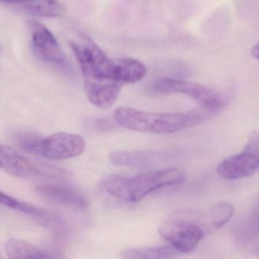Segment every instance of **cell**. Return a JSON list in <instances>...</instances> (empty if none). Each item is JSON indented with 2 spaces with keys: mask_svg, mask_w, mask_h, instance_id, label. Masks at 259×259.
I'll use <instances>...</instances> for the list:
<instances>
[{
  "mask_svg": "<svg viewBox=\"0 0 259 259\" xmlns=\"http://www.w3.org/2000/svg\"><path fill=\"white\" fill-rule=\"evenodd\" d=\"M70 44L81 68L88 100L101 109L113 106L123 87L115 78V61L87 35L78 34Z\"/></svg>",
  "mask_w": 259,
  "mask_h": 259,
  "instance_id": "6da1fadb",
  "label": "cell"
},
{
  "mask_svg": "<svg viewBox=\"0 0 259 259\" xmlns=\"http://www.w3.org/2000/svg\"><path fill=\"white\" fill-rule=\"evenodd\" d=\"M208 106H197L183 113H152L121 106L115 110L117 123L134 132L146 133H175L203 124L220 114Z\"/></svg>",
  "mask_w": 259,
  "mask_h": 259,
  "instance_id": "7a4b0ae2",
  "label": "cell"
},
{
  "mask_svg": "<svg viewBox=\"0 0 259 259\" xmlns=\"http://www.w3.org/2000/svg\"><path fill=\"white\" fill-rule=\"evenodd\" d=\"M185 179L182 170L168 168L150 170L132 177L106 175L101 179V184L105 191L115 199L135 203L164 187L181 185Z\"/></svg>",
  "mask_w": 259,
  "mask_h": 259,
  "instance_id": "3957f363",
  "label": "cell"
},
{
  "mask_svg": "<svg viewBox=\"0 0 259 259\" xmlns=\"http://www.w3.org/2000/svg\"><path fill=\"white\" fill-rule=\"evenodd\" d=\"M0 167L9 174L19 178L44 176L65 181L71 176L67 170L48 164L33 162L13 147L3 144H0Z\"/></svg>",
  "mask_w": 259,
  "mask_h": 259,
  "instance_id": "277c9868",
  "label": "cell"
},
{
  "mask_svg": "<svg viewBox=\"0 0 259 259\" xmlns=\"http://www.w3.org/2000/svg\"><path fill=\"white\" fill-rule=\"evenodd\" d=\"M154 92L161 94H182L197 100L203 106L223 111L226 108L225 97L211 88L197 82L184 79H158L152 86Z\"/></svg>",
  "mask_w": 259,
  "mask_h": 259,
  "instance_id": "5b68a950",
  "label": "cell"
},
{
  "mask_svg": "<svg viewBox=\"0 0 259 259\" xmlns=\"http://www.w3.org/2000/svg\"><path fill=\"white\" fill-rule=\"evenodd\" d=\"M158 232L180 253H189L194 250L205 236L199 225L181 216H175L163 222Z\"/></svg>",
  "mask_w": 259,
  "mask_h": 259,
  "instance_id": "8992f818",
  "label": "cell"
},
{
  "mask_svg": "<svg viewBox=\"0 0 259 259\" xmlns=\"http://www.w3.org/2000/svg\"><path fill=\"white\" fill-rule=\"evenodd\" d=\"M258 170L259 132H255L240 153L228 157L219 164L217 173L224 179L235 180L252 176Z\"/></svg>",
  "mask_w": 259,
  "mask_h": 259,
  "instance_id": "52a82bcc",
  "label": "cell"
},
{
  "mask_svg": "<svg viewBox=\"0 0 259 259\" xmlns=\"http://www.w3.org/2000/svg\"><path fill=\"white\" fill-rule=\"evenodd\" d=\"M33 51L44 62L59 68H66L68 59L53 33L39 21L28 23Z\"/></svg>",
  "mask_w": 259,
  "mask_h": 259,
  "instance_id": "ba28073f",
  "label": "cell"
},
{
  "mask_svg": "<svg viewBox=\"0 0 259 259\" xmlns=\"http://www.w3.org/2000/svg\"><path fill=\"white\" fill-rule=\"evenodd\" d=\"M85 147L84 138L80 135L57 132L42 138L38 155L52 161H62L79 156Z\"/></svg>",
  "mask_w": 259,
  "mask_h": 259,
  "instance_id": "9c48e42d",
  "label": "cell"
},
{
  "mask_svg": "<svg viewBox=\"0 0 259 259\" xmlns=\"http://www.w3.org/2000/svg\"><path fill=\"white\" fill-rule=\"evenodd\" d=\"M36 193L47 202L74 212H85L88 208V202L85 196L70 186L62 184L40 186L36 189Z\"/></svg>",
  "mask_w": 259,
  "mask_h": 259,
  "instance_id": "30bf717a",
  "label": "cell"
},
{
  "mask_svg": "<svg viewBox=\"0 0 259 259\" xmlns=\"http://www.w3.org/2000/svg\"><path fill=\"white\" fill-rule=\"evenodd\" d=\"M166 160L164 154L148 150L116 151L109 155V161L114 165L134 168L158 167Z\"/></svg>",
  "mask_w": 259,
  "mask_h": 259,
  "instance_id": "8fae6325",
  "label": "cell"
},
{
  "mask_svg": "<svg viewBox=\"0 0 259 259\" xmlns=\"http://www.w3.org/2000/svg\"><path fill=\"white\" fill-rule=\"evenodd\" d=\"M5 249L9 259H63L59 251L41 249L18 239L8 240Z\"/></svg>",
  "mask_w": 259,
  "mask_h": 259,
  "instance_id": "7c38bea8",
  "label": "cell"
},
{
  "mask_svg": "<svg viewBox=\"0 0 259 259\" xmlns=\"http://www.w3.org/2000/svg\"><path fill=\"white\" fill-rule=\"evenodd\" d=\"M2 3L12 6V7L18 10L22 11L33 16L55 18V17L61 16L65 12V5L58 1L34 0V1L2 2Z\"/></svg>",
  "mask_w": 259,
  "mask_h": 259,
  "instance_id": "4fadbf2b",
  "label": "cell"
},
{
  "mask_svg": "<svg viewBox=\"0 0 259 259\" xmlns=\"http://www.w3.org/2000/svg\"><path fill=\"white\" fill-rule=\"evenodd\" d=\"M115 61V78L121 84L140 82L147 73L146 65L133 58H121Z\"/></svg>",
  "mask_w": 259,
  "mask_h": 259,
  "instance_id": "5bb4252c",
  "label": "cell"
},
{
  "mask_svg": "<svg viewBox=\"0 0 259 259\" xmlns=\"http://www.w3.org/2000/svg\"><path fill=\"white\" fill-rule=\"evenodd\" d=\"M175 248L168 246L155 247L129 248L122 251V259H171L179 255Z\"/></svg>",
  "mask_w": 259,
  "mask_h": 259,
  "instance_id": "9a60e30c",
  "label": "cell"
},
{
  "mask_svg": "<svg viewBox=\"0 0 259 259\" xmlns=\"http://www.w3.org/2000/svg\"><path fill=\"white\" fill-rule=\"evenodd\" d=\"M234 207L226 202L216 204L209 213V223L211 228L219 229L225 226L233 217Z\"/></svg>",
  "mask_w": 259,
  "mask_h": 259,
  "instance_id": "2e32d148",
  "label": "cell"
},
{
  "mask_svg": "<svg viewBox=\"0 0 259 259\" xmlns=\"http://www.w3.org/2000/svg\"><path fill=\"white\" fill-rule=\"evenodd\" d=\"M0 205L7 207L11 209L26 213V214H33V215L39 217V219L42 218L47 213V211L38 209L27 202L15 199L1 191H0Z\"/></svg>",
  "mask_w": 259,
  "mask_h": 259,
  "instance_id": "e0dca14e",
  "label": "cell"
},
{
  "mask_svg": "<svg viewBox=\"0 0 259 259\" xmlns=\"http://www.w3.org/2000/svg\"><path fill=\"white\" fill-rule=\"evenodd\" d=\"M42 138V137L36 134L22 132L15 135L14 141L16 145L24 152L38 155Z\"/></svg>",
  "mask_w": 259,
  "mask_h": 259,
  "instance_id": "ac0fdd59",
  "label": "cell"
},
{
  "mask_svg": "<svg viewBox=\"0 0 259 259\" xmlns=\"http://www.w3.org/2000/svg\"><path fill=\"white\" fill-rule=\"evenodd\" d=\"M251 54L255 59L259 60V43L255 44L251 49Z\"/></svg>",
  "mask_w": 259,
  "mask_h": 259,
  "instance_id": "d6986e66",
  "label": "cell"
},
{
  "mask_svg": "<svg viewBox=\"0 0 259 259\" xmlns=\"http://www.w3.org/2000/svg\"><path fill=\"white\" fill-rule=\"evenodd\" d=\"M257 255H258V258H259V248L258 249V251H257Z\"/></svg>",
  "mask_w": 259,
  "mask_h": 259,
  "instance_id": "ffe728a7",
  "label": "cell"
},
{
  "mask_svg": "<svg viewBox=\"0 0 259 259\" xmlns=\"http://www.w3.org/2000/svg\"><path fill=\"white\" fill-rule=\"evenodd\" d=\"M0 50H1V49H0Z\"/></svg>",
  "mask_w": 259,
  "mask_h": 259,
  "instance_id": "44dd1931",
  "label": "cell"
}]
</instances>
